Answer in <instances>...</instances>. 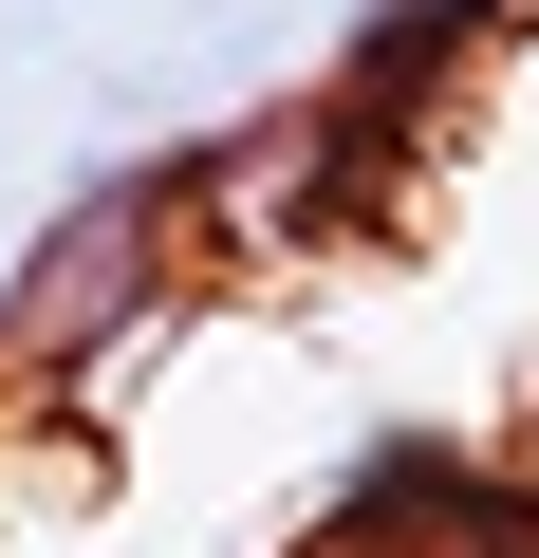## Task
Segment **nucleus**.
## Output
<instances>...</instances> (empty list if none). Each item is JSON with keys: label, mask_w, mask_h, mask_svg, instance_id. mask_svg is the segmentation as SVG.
Returning <instances> with one entry per match:
<instances>
[{"label": "nucleus", "mask_w": 539, "mask_h": 558, "mask_svg": "<svg viewBox=\"0 0 539 558\" xmlns=\"http://www.w3.org/2000/svg\"><path fill=\"white\" fill-rule=\"evenodd\" d=\"M168 223H186V168H94V186H75V223L20 260L0 336H20V354H75L94 317H131V299H149V260H168Z\"/></svg>", "instance_id": "f257e3e1"}]
</instances>
